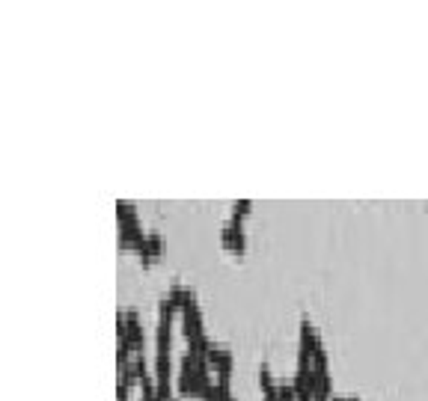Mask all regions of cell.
Instances as JSON below:
<instances>
[{"instance_id": "cell-1", "label": "cell", "mask_w": 428, "mask_h": 401, "mask_svg": "<svg viewBox=\"0 0 428 401\" xmlns=\"http://www.w3.org/2000/svg\"><path fill=\"white\" fill-rule=\"evenodd\" d=\"M116 220H119V250H134L140 253L146 247V238L149 232H143L137 208H134L128 199H119L116 203Z\"/></svg>"}, {"instance_id": "cell-2", "label": "cell", "mask_w": 428, "mask_h": 401, "mask_svg": "<svg viewBox=\"0 0 428 401\" xmlns=\"http://www.w3.org/2000/svg\"><path fill=\"white\" fill-rule=\"evenodd\" d=\"M179 318H182V336H184V342H187V345L206 336V327H203V310H199V303H196V291H194L191 298H187V303L182 306Z\"/></svg>"}, {"instance_id": "cell-3", "label": "cell", "mask_w": 428, "mask_h": 401, "mask_svg": "<svg viewBox=\"0 0 428 401\" xmlns=\"http://www.w3.org/2000/svg\"><path fill=\"white\" fill-rule=\"evenodd\" d=\"M220 247H223V250H232V253H238V256L247 250L244 220L229 217V223H223V229H220Z\"/></svg>"}, {"instance_id": "cell-4", "label": "cell", "mask_w": 428, "mask_h": 401, "mask_svg": "<svg viewBox=\"0 0 428 401\" xmlns=\"http://www.w3.org/2000/svg\"><path fill=\"white\" fill-rule=\"evenodd\" d=\"M208 363H211V369H214V374H218V378H232L235 357H232V351H229L226 345L214 342V348L208 351Z\"/></svg>"}, {"instance_id": "cell-5", "label": "cell", "mask_w": 428, "mask_h": 401, "mask_svg": "<svg viewBox=\"0 0 428 401\" xmlns=\"http://www.w3.org/2000/svg\"><path fill=\"white\" fill-rule=\"evenodd\" d=\"M125 324H128V342L134 348V354H146V333H143V321L137 310H125Z\"/></svg>"}, {"instance_id": "cell-6", "label": "cell", "mask_w": 428, "mask_h": 401, "mask_svg": "<svg viewBox=\"0 0 428 401\" xmlns=\"http://www.w3.org/2000/svg\"><path fill=\"white\" fill-rule=\"evenodd\" d=\"M140 256V265L149 267L152 262H158L160 256H164V238H160V232H149V238H146V247L137 253Z\"/></svg>"}, {"instance_id": "cell-7", "label": "cell", "mask_w": 428, "mask_h": 401, "mask_svg": "<svg viewBox=\"0 0 428 401\" xmlns=\"http://www.w3.org/2000/svg\"><path fill=\"white\" fill-rule=\"evenodd\" d=\"M259 386H262V395H277V386H279V383H274V374L265 363L259 369Z\"/></svg>"}, {"instance_id": "cell-8", "label": "cell", "mask_w": 428, "mask_h": 401, "mask_svg": "<svg viewBox=\"0 0 428 401\" xmlns=\"http://www.w3.org/2000/svg\"><path fill=\"white\" fill-rule=\"evenodd\" d=\"M140 386V401H158V393H155V378L146 374V378L137 383Z\"/></svg>"}, {"instance_id": "cell-9", "label": "cell", "mask_w": 428, "mask_h": 401, "mask_svg": "<svg viewBox=\"0 0 428 401\" xmlns=\"http://www.w3.org/2000/svg\"><path fill=\"white\" fill-rule=\"evenodd\" d=\"M253 211V203H250V199H238V203L232 205V217H238V220H244L247 217V214Z\"/></svg>"}, {"instance_id": "cell-10", "label": "cell", "mask_w": 428, "mask_h": 401, "mask_svg": "<svg viewBox=\"0 0 428 401\" xmlns=\"http://www.w3.org/2000/svg\"><path fill=\"white\" fill-rule=\"evenodd\" d=\"M128 395H131V383L119 381V383H116V401H131Z\"/></svg>"}]
</instances>
